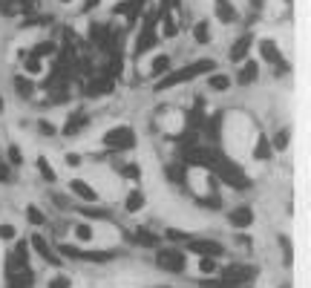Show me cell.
I'll list each match as a JSON object with an SVG mask.
<instances>
[{
    "label": "cell",
    "instance_id": "7bdbcfd3",
    "mask_svg": "<svg viewBox=\"0 0 311 288\" xmlns=\"http://www.w3.org/2000/svg\"><path fill=\"white\" fill-rule=\"evenodd\" d=\"M199 271H202V274H214L216 271V257H202V260H199Z\"/></svg>",
    "mask_w": 311,
    "mask_h": 288
},
{
    "label": "cell",
    "instance_id": "816d5d0a",
    "mask_svg": "<svg viewBox=\"0 0 311 288\" xmlns=\"http://www.w3.org/2000/svg\"><path fill=\"white\" fill-rule=\"evenodd\" d=\"M84 213H87V216H98V219H104V216H107V210H95V207H87Z\"/></svg>",
    "mask_w": 311,
    "mask_h": 288
},
{
    "label": "cell",
    "instance_id": "7402d4cb",
    "mask_svg": "<svg viewBox=\"0 0 311 288\" xmlns=\"http://www.w3.org/2000/svg\"><path fill=\"white\" fill-rule=\"evenodd\" d=\"M259 78V66L257 61H248L245 66L239 69V75H236V84H242V87H248V84H254Z\"/></svg>",
    "mask_w": 311,
    "mask_h": 288
},
{
    "label": "cell",
    "instance_id": "60d3db41",
    "mask_svg": "<svg viewBox=\"0 0 311 288\" xmlns=\"http://www.w3.org/2000/svg\"><path fill=\"white\" fill-rule=\"evenodd\" d=\"M288 135H291V133H288V127L274 135V150H285V147H288Z\"/></svg>",
    "mask_w": 311,
    "mask_h": 288
},
{
    "label": "cell",
    "instance_id": "484cf974",
    "mask_svg": "<svg viewBox=\"0 0 311 288\" xmlns=\"http://www.w3.org/2000/svg\"><path fill=\"white\" fill-rule=\"evenodd\" d=\"M187 130H199V127L204 124V113H202V101H199V104H196L193 110H190V113H187Z\"/></svg>",
    "mask_w": 311,
    "mask_h": 288
},
{
    "label": "cell",
    "instance_id": "f5cc1de1",
    "mask_svg": "<svg viewBox=\"0 0 311 288\" xmlns=\"http://www.w3.org/2000/svg\"><path fill=\"white\" fill-rule=\"evenodd\" d=\"M0 182H9V167L0 162Z\"/></svg>",
    "mask_w": 311,
    "mask_h": 288
},
{
    "label": "cell",
    "instance_id": "e575fe53",
    "mask_svg": "<svg viewBox=\"0 0 311 288\" xmlns=\"http://www.w3.org/2000/svg\"><path fill=\"white\" fill-rule=\"evenodd\" d=\"M150 72H153V75H164V72H170V58H167V55H156Z\"/></svg>",
    "mask_w": 311,
    "mask_h": 288
},
{
    "label": "cell",
    "instance_id": "5bb4252c",
    "mask_svg": "<svg viewBox=\"0 0 311 288\" xmlns=\"http://www.w3.org/2000/svg\"><path fill=\"white\" fill-rule=\"evenodd\" d=\"M156 44H159V35H156V29L142 26V35H139V41H135V55L142 58V55H144V52H150Z\"/></svg>",
    "mask_w": 311,
    "mask_h": 288
},
{
    "label": "cell",
    "instance_id": "c3c4849f",
    "mask_svg": "<svg viewBox=\"0 0 311 288\" xmlns=\"http://www.w3.org/2000/svg\"><path fill=\"white\" fill-rule=\"evenodd\" d=\"M38 127H41V133H44V135H55V127L49 124V121H41Z\"/></svg>",
    "mask_w": 311,
    "mask_h": 288
},
{
    "label": "cell",
    "instance_id": "603a6c76",
    "mask_svg": "<svg viewBox=\"0 0 311 288\" xmlns=\"http://www.w3.org/2000/svg\"><path fill=\"white\" fill-rule=\"evenodd\" d=\"M204 135L211 138V141H219V133H222V116H211L204 118Z\"/></svg>",
    "mask_w": 311,
    "mask_h": 288
},
{
    "label": "cell",
    "instance_id": "83f0119b",
    "mask_svg": "<svg viewBox=\"0 0 311 288\" xmlns=\"http://www.w3.org/2000/svg\"><path fill=\"white\" fill-rule=\"evenodd\" d=\"M193 38H196V44H211V23H208V20H199L193 26Z\"/></svg>",
    "mask_w": 311,
    "mask_h": 288
},
{
    "label": "cell",
    "instance_id": "7a4b0ae2",
    "mask_svg": "<svg viewBox=\"0 0 311 288\" xmlns=\"http://www.w3.org/2000/svg\"><path fill=\"white\" fill-rule=\"evenodd\" d=\"M219 159H222L219 150L193 144V147H185V162H182V164H185V167H204V170H214Z\"/></svg>",
    "mask_w": 311,
    "mask_h": 288
},
{
    "label": "cell",
    "instance_id": "11a10c76",
    "mask_svg": "<svg viewBox=\"0 0 311 288\" xmlns=\"http://www.w3.org/2000/svg\"><path fill=\"white\" fill-rule=\"evenodd\" d=\"M101 0H84V12H89V9H95Z\"/></svg>",
    "mask_w": 311,
    "mask_h": 288
},
{
    "label": "cell",
    "instance_id": "277c9868",
    "mask_svg": "<svg viewBox=\"0 0 311 288\" xmlns=\"http://www.w3.org/2000/svg\"><path fill=\"white\" fill-rule=\"evenodd\" d=\"M104 147L110 150H130L135 147V130L133 127H113L104 133Z\"/></svg>",
    "mask_w": 311,
    "mask_h": 288
},
{
    "label": "cell",
    "instance_id": "ab89813d",
    "mask_svg": "<svg viewBox=\"0 0 311 288\" xmlns=\"http://www.w3.org/2000/svg\"><path fill=\"white\" fill-rule=\"evenodd\" d=\"M49 288H72V277H66V274H58V277L49 279Z\"/></svg>",
    "mask_w": 311,
    "mask_h": 288
},
{
    "label": "cell",
    "instance_id": "cb8c5ba5",
    "mask_svg": "<svg viewBox=\"0 0 311 288\" xmlns=\"http://www.w3.org/2000/svg\"><path fill=\"white\" fill-rule=\"evenodd\" d=\"M130 239H135V242L144 245V248H156V245H159V236L150 234L147 228H135V234H130Z\"/></svg>",
    "mask_w": 311,
    "mask_h": 288
},
{
    "label": "cell",
    "instance_id": "f546056e",
    "mask_svg": "<svg viewBox=\"0 0 311 288\" xmlns=\"http://www.w3.org/2000/svg\"><path fill=\"white\" fill-rule=\"evenodd\" d=\"M161 15V32H164V38H176V32H179V26H176V20L170 18V12H159Z\"/></svg>",
    "mask_w": 311,
    "mask_h": 288
},
{
    "label": "cell",
    "instance_id": "52a82bcc",
    "mask_svg": "<svg viewBox=\"0 0 311 288\" xmlns=\"http://www.w3.org/2000/svg\"><path fill=\"white\" fill-rule=\"evenodd\" d=\"M58 251L72 257V260H87V262H107L116 257V251H81V248H72V245H58Z\"/></svg>",
    "mask_w": 311,
    "mask_h": 288
},
{
    "label": "cell",
    "instance_id": "681fc988",
    "mask_svg": "<svg viewBox=\"0 0 311 288\" xmlns=\"http://www.w3.org/2000/svg\"><path fill=\"white\" fill-rule=\"evenodd\" d=\"M66 164H70V167H78V164H81V156L78 153H66Z\"/></svg>",
    "mask_w": 311,
    "mask_h": 288
},
{
    "label": "cell",
    "instance_id": "74e56055",
    "mask_svg": "<svg viewBox=\"0 0 311 288\" xmlns=\"http://www.w3.org/2000/svg\"><path fill=\"white\" fill-rule=\"evenodd\" d=\"M46 23H52V15H38V18L26 15V23H23V26H46Z\"/></svg>",
    "mask_w": 311,
    "mask_h": 288
},
{
    "label": "cell",
    "instance_id": "8fae6325",
    "mask_svg": "<svg viewBox=\"0 0 311 288\" xmlns=\"http://www.w3.org/2000/svg\"><path fill=\"white\" fill-rule=\"evenodd\" d=\"M29 248H32V251H38L46 262H52V265H61V257L55 254V248H52L49 242H46V239H44L41 234H35L32 239H29Z\"/></svg>",
    "mask_w": 311,
    "mask_h": 288
},
{
    "label": "cell",
    "instance_id": "f35d334b",
    "mask_svg": "<svg viewBox=\"0 0 311 288\" xmlns=\"http://www.w3.org/2000/svg\"><path fill=\"white\" fill-rule=\"evenodd\" d=\"M182 170H185V164L179 162V164H173V167H167L164 173H167V179H173L176 185H182V179H185V176H182Z\"/></svg>",
    "mask_w": 311,
    "mask_h": 288
},
{
    "label": "cell",
    "instance_id": "e0dca14e",
    "mask_svg": "<svg viewBox=\"0 0 311 288\" xmlns=\"http://www.w3.org/2000/svg\"><path fill=\"white\" fill-rule=\"evenodd\" d=\"M87 124H89V116H87V113H72V116L66 118V124H63L61 133L63 135H75V133H81Z\"/></svg>",
    "mask_w": 311,
    "mask_h": 288
},
{
    "label": "cell",
    "instance_id": "836d02e7",
    "mask_svg": "<svg viewBox=\"0 0 311 288\" xmlns=\"http://www.w3.org/2000/svg\"><path fill=\"white\" fill-rule=\"evenodd\" d=\"M58 52V46L52 44V41H41V44H35V49H32V55H38V58H46V55H55Z\"/></svg>",
    "mask_w": 311,
    "mask_h": 288
},
{
    "label": "cell",
    "instance_id": "9f6ffc18",
    "mask_svg": "<svg viewBox=\"0 0 311 288\" xmlns=\"http://www.w3.org/2000/svg\"><path fill=\"white\" fill-rule=\"evenodd\" d=\"M61 3H72V0H61Z\"/></svg>",
    "mask_w": 311,
    "mask_h": 288
},
{
    "label": "cell",
    "instance_id": "3957f363",
    "mask_svg": "<svg viewBox=\"0 0 311 288\" xmlns=\"http://www.w3.org/2000/svg\"><path fill=\"white\" fill-rule=\"evenodd\" d=\"M214 173L225 182V185H231V188H236V190H248V188H251V179L245 176V173H242V167H236L233 162H228L225 156L219 159V162H216Z\"/></svg>",
    "mask_w": 311,
    "mask_h": 288
},
{
    "label": "cell",
    "instance_id": "7c38bea8",
    "mask_svg": "<svg viewBox=\"0 0 311 288\" xmlns=\"http://www.w3.org/2000/svg\"><path fill=\"white\" fill-rule=\"evenodd\" d=\"M116 90V81H110V78H104V75H98V78H92V81L87 84V95L89 98H104V95H110V92Z\"/></svg>",
    "mask_w": 311,
    "mask_h": 288
},
{
    "label": "cell",
    "instance_id": "d4e9b609",
    "mask_svg": "<svg viewBox=\"0 0 311 288\" xmlns=\"http://www.w3.org/2000/svg\"><path fill=\"white\" fill-rule=\"evenodd\" d=\"M142 207H144V193L139 188L130 190V193H127V202H124V210L127 213H139Z\"/></svg>",
    "mask_w": 311,
    "mask_h": 288
},
{
    "label": "cell",
    "instance_id": "7dc6e473",
    "mask_svg": "<svg viewBox=\"0 0 311 288\" xmlns=\"http://www.w3.org/2000/svg\"><path fill=\"white\" fill-rule=\"evenodd\" d=\"M0 239H15V225H0Z\"/></svg>",
    "mask_w": 311,
    "mask_h": 288
},
{
    "label": "cell",
    "instance_id": "4dcf8cb0",
    "mask_svg": "<svg viewBox=\"0 0 311 288\" xmlns=\"http://www.w3.org/2000/svg\"><path fill=\"white\" fill-rule=\"evenodd\" d=\"M0 15H6V18L20 15V0H0Z\"/></svg>",
    "mask_w": 311,
    "mask_h": 288
},
{
    "label": "cell",
    "instance_id": "680465c9",
    "mask_svg": "<svg viewBox=\"0 0 311 288\" xmlns=\"http://www.w3.org/2000/svg\"><path fill=\"white\" fill-rule=\"evenodd\" d=\"M283 288H285V285H283Z\"/></svg>",
    "mask_w": 311,
    "mask_h": 288
},
{
    "label": "cell",
    "instance_id": "6da1fadb",
    "mask_svg": "<svg viewBox=\"0 0 311 288\" xmlns=\"http://www.w3.org/2000/svg\"><path fill=\"white\" fill-rule=\"evenodd\" d=\"M216 69V61H211V58H202V61L190 63V66H185V69H176V72H167L164 78H159V84H156V92H164L170 90V87H179V84L185 81H193V78H199V75H204V72Z\"/></svg>",
    "mask_w": 311,
    "mask_h": 288
},
{
    "label": "cell",
    "instance_id": "d6986e66",
    "mask_svg": "<svg viewBox=\"0 0 311 288\" xmlns=\"http://www.w3.org/2000/svg\"><path fill=\"white\" fill-rule=\"evenodd\" d=\"M110 35H113V29L110 26H104V23H89V41H92L95 49H101V46L107 44Z\"/></svg>",
    "mask_w": 311,
    "mask_h": 288
},
{
    "label": "cell",
    "instance_id": "ee69618b",
    "mask_svg": "<svg viewBox=\"0 0 311 288\" xmlns=\"http://www.w3.org/2000/svg\"><path fill=\"white\" fill-rule=\"evenodd\" d=\"M75 236H78L81 242H89V239H92V228L89 225H75Z\"/></svg>",
    "mask_w": 311,
    "mask_h": 288
},
{
    "label": "cell",
    "instance_id": "1f68e13d",
    "mask_svg": "<svg viewBox=\"0 0 311 288\" xmlns=\"http://www.w3.org/2000/svg\"><path fill=\"white\" fill-rule=\"evenodd\" d=\"M23 69L29 72V75H38V72H41V58H38V55H32V52H23Z\"/></svg>",
    "mask_w": 311,
    "mask_h": 288
},
{
    "label": "cell",
    "instance_id": "5b68a950",
    "mask_svg": "<svg viewBox=\"0 0 311 288\" xmlns=\"http://www.w3.org/2000/svg\"><path fill=\"white\" fill-rule=\"evenodd\" d=\"M156 265L164 271H173V274H182L187 268V257L182 251H176V248H161L156 254Z\"/></svg>",
    "mask_w": 311,
    "mask_h": 288
},
{
    "label": "cell",
    "instance_id": "ffe728a7",
    "mask_svg": "<svg viewBox=\"0 0 311 288\" xmlns=\"http://www.w3.org/2000/svg\"><path fill=\"white\" fill-rule=\"evenodd\" d=\"M70 190H72V193H75L78 199H84V202H98V193L89 188L84 179H72V182H70Z\"/></svg>",
    "mask_w": 311,
    "mask_h": 288
},
{
    "label": "cell",
    "instance_id": "f1b7e54d",
    "mask_svg": "<svg viewBox=\"0 0 311 288\" xmlns=\"http://www.w3.org/2000/svg\"><path fill=\"white\" fill-rule=\"evenodd\" d=\"M271 153H274V150H271L268 138H265V135H259V138H257V147H254V156H257L259 162H268V159H271Z\"/></svg>",
    "mask_w": 311,
    "mask_h": 288
},
{
    "label": "cell",
    "instance_id": "2e32d148",
    "mask_svg": "<svg viewBox=\"0 0 311 288\" xmlns=\"http://www.w3.org/2000/svg\"><path fill=\"white\" fill-rule=\"evenodd\" d=\"M251 44H254V35H248V32L236 38V41H233V46H231V52H228V55H231V61H233V63H236V61H242V58L248 55Z\"/></svg>",
    "mask_w": 311,
    "mask_h": 288
},
{
    "label": "cell",
    "instance_id": "d590c367",
    "mask_svg": "<svg viewBox=\"0 0 311 288\" xmlns=\"http://www.w3.org/2000/svg\"><path fill=\"white\" fill-rule=\"evenodd\" d=\"M38 170H41V176H44L46 182H55V179H58V176H55V170H52V167H49V162H46L44 156L38 159Z\"/></svg>",
    "mask_w": 311,
    "mask_h": 288
},
{
    "label": "cell",
    "instance_id": "ac0fdd59",
    "mask_svg": "<svg viewBox=\"0 0 311 288\" xmlns=\"http://www.w3.org/2000/svg\"><path fill=\"white\" fill-rule=\"evenodd\" d=\"M121 69H124V58H121V52H113L101 75H104V78H110V81H116V78H121Z\"/></svg>",
    "mask_w": 311,
    "mask_h": 288
},
{
    "label": "cell",
    "instance_id": "b9f144b4",
    "mask_svg": "<svg viewBox=\"0 0 311 288\" xmlns=\"http://www.w3.org/2000/svg\"><path fill=\"white\" fill-rule=\"evenodd\" d=\"M6 156H9V164H12V167H20V164H23V156H20V147H15V144H12L9 150H6Z\"/></svg>",
    "mask_w": 311,
    "mask_h": 288
},
{
    "label": "cell",
    "instance_id": "ba28073f",
    "mask_svg": "<svg viewBox=\"0 0 311 288\" xmlns=\"http://www.w3.org/2000/svg\"><path fill=\"white\" fill-rule=\"evenodd\" d=\"M187 251L199 254V257H222L225 245L216 239H187Z\"/></svg>",
    "mask_w": 311,
    "mask_h": 288
},
{
    "label": "cell",
    "instance_id": "30bf717a",
    "mask_svg": "<svg viewBox=\"0 0 311 288\" xmlns=\"http://www.w3.org/2000/svg\"><path fill=\"white\" fill-rule=\"evenodd\" d=\"M6 288H35V271L29 268H18L6 274Z\"/></svg>",
    "mask_w": 311,
    "mask_h": 288
},
{
    "label": "cell",
    "instance_id": "8d00e7d4",
    "mask_svg": "<svg viewBox=\"0 0 311 288\" xmlns=\"http://www.w3.org/2000/svg\"><path fill=\"white\" fill-rule=\"evenodd\" d=\"M26 219L32 222V225H44V222H46V216L41 213L35 205H29V207H26Z\"/></svg>",
    "mask_w": 311,
    "mask_h": 288
},
{
    "label": "cell",
    "instance_id": "db71d44e",
    "mask_svg": "<svg viewBox=\"0 0 311 288\" xmlns=\"http://www.w3.org/2000/svg\"><path fill=\"white\" fill-rule=\"evenodd\" d=\"M167 236H170V239H187V236L182 234V231H176V228H173V231H167Z\"/></svg>",
    "mask_w": 311,
    "mask_h": 288
},
{
    "label": "cell",
    "instance_id": "4fadbf2b",
    "mask_svg": "<svg viewBox=\"0 0 311 288\" xmlns=\"http://www.w3.org/2000/svg\"><path fill=\"white\" fill-rule=\"evenodd\" d=\"M231 225L233 228H251L254 225V210H251V205H239V207H233L231 210Z\"/></svg>",
    "mask_w": 311,
    "mask_h": 288
},
{
    "label": "cell",
    "instance_id": "f907efd6",
    "mask_svg": "<svg viewBox=\"0 0 311 288\" xmlns=\"http://www.w3.org/2000/svg\"><path fill=\"white\" fill-rule=\"evenodd\" d=\"M179 6V0H161V9L159 12H170V9H176Z\"/></svg>",
    "mask_w": 311,
    "mask_h": 288
},
{
    "label": "cell",
    "instance_id": "bcb514c9",
    "mask_svg": "<svg viewBox=\"0 0 311 288\" xmlns=\"http://www.w3.org/2000/svg\"><path fill=\"white\" fill-rule=\"evenodd\" d=\"M121 173H124L127 179H139V176H142V170H139V164H127V167H121Z\"/></svg>",
    "mask_w": 311,
    "mask_h": 288
},
{
    "label": "cell",
    "instance_id": "8992f818",
    "mask_svg": "<svg viewBox=\"0 0 311 288\" xmlns=\"http://www.w3.org/2000/svg\"><path fill=\"white\" fill-rule=\"evenodd\" d=\"M254 277H257V268H251V265H228V268H222V282L228 288L242 285V282H248Z\"/></svg>",
    "mask_w": 311,
    "mask_h": 288
},
{
    "label": "cell",
    "instance_id": "9a60e30c",
    "mask_svg": "<svg viewBox=\"0 0 311 288\" xmlns=\"http://www.w3.org/2000/svg\"><path fill=\"white\" fill-rule=\"evenodd\" d=\"M214 9H216V18L222 20V23H236V20H239V12L233 9L231 0H216Z\"/></svg>",
    "mask_w": 311,
    "mask_h": 288
},
{
    "label": "cell",
    "instance_id": "6f0895ef",
    "mask_svg": "<svg viewBox=\"0 0 311 288\" xmlns=\"http://www.w3.org/2000/svg\"><path fill=\"white\" fill-rule=\"evenodd\" d=\"M231 288H239V285H231Z\"/></svg>",
    "mask_w": 311,
    "mask_h": 288
},
{
    "label": "cell",
    "instance_id": "9c48e42d",
    "mask_svg": "<svg viewBox=\"0 0 311 288\" xmlns=\"http://www.w3.org/2000/svg\"><path fill=\"white\" fill-rule=\"evenodd\" d=\"M29 265V242L26 239H18V245L12 248V254L6 257V274L18 268H26Z\"/></svg>",
    "mask_w": 311,
    "mask_h": 288
},
{
    "label": "cell",
    "instance_id": "d6a6232c",
    "mask_svg": "<svg viewBox=\"0 0 311 288\" xmlns=\"http://www.w3.org/2000/svg\"><path fill=\"white\" fill-rule=\"evenodd\" d=\"M208 87L216 90V92H222V90L231 87V78H228V75H211V78H208Z\"/></svg>",
    "mask_w": 311,
    "mask_h": 288
},
{
    "label": "cell",
    "instance_id": "4316f807",
    "mask_svg": "<svg viewBox=\"0 0 311 288\" xmlns=\"http://www.w3.org/2000/svg\"><path fill=\"white\" fill-rule=\"evenodd\" d=\"M15 90H18L20 98H29V95L35 92V84L29 81L26 75H15Z\"/></svg>",
    "mask_w": 311,
    "mask_h": 288
},
{
    "label": "cell",
    "instance_id": "44dd1931",
    "mask_svg": "<svg viewBox=\"0 0 311 288\" xmlns=\"http://www.w3.org/2000/svg\"><path fill=\"white\" fill-rule=\"evenodd\" d=\"M259 55L265 58L268 63H277V61H283V55H280V46L271 41V38H265V41H259Z\"/></svg>",
    "mask_w": 311,
    "mask_h": 288
},
{
    "label": "cell",
    "instance_id": "f6af8a7d",
    "mask_svg": "<svg viewBox=\"0 0 311 288\" xmlns=\"http://www.w3.org/2000/svg\"><path fill=\"white\" fill-rule=\"evenodd\" d=\"M38 9V0H20V15H32Z\"/></svg>",
    "mask_w": 311,
    "mask_h": 288
}]
</instances>
